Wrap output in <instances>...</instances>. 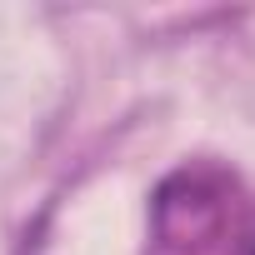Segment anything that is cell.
Wrapping results in <instances>:
<instances>
[{
	"label": "cell",
	"mask_w": 255,
	"mask_h": 255,
	"mask_svg": "<svg viewBox=\"0 0 255 255\" xmlns=\"http://www.w3.org/2000/svg\"><path fill=\"white\" fill-rule=\"evenodd\" d=\"M230 195H235V180H225L210 165L175 170L150 200V225H155L160 245L195 255L210 240H220L230 225Z\"/></svg>",
	"instance_id": "obj_1"
},
{
	"label": "cell",
	"mask_w": 255,
	"mask_h": 255,
	"mask_svg": "<svg viewBox=\"0 0 255 255\" xmlns=\"http://www.w3.org/2000/svg\"><path fill=\"white\" fill-rule=\"evenodd\" d=\"M230 255H255V215L240 225V235H235V245H230Z\"/></svg>",
	"instance_id": "obj_2"
}]
</instances>
